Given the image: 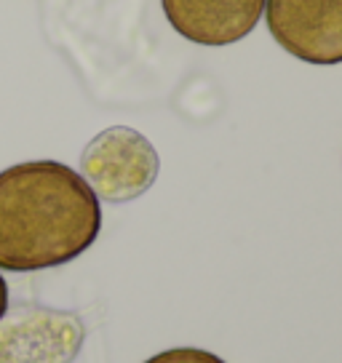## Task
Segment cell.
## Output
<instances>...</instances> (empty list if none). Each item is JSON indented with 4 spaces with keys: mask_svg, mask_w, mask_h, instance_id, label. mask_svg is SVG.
Returning <instances> with one entry per match:
<instances>
[{
    "mask_svg": "<svg viewBox=\"0 0 342 363\" xmlns=\"http://www.w3.org/2000/svg\"><path fill=\"white\" fill-rule=\"evenodd\" d=\"M158 171L160 160L153 142L128 125L99 131L80 155V177L107 203H128L145 195L158 179Z\"/></svg>",
    "mask_w": 342,
    "mask_h": 363,
    "instance_id": "2",
    "label": "cell"
},
{
    "mask_svg": "<svg viewBox=\"0 0 342 363\" xmlns=\"http://www.w3.org/2000/svg\"><path fill=\"white\" fill-rule=\"evenodd\" d=\"M9 310V286H6V278L0 275V318L6 315Z\"/></svg>",
    "mask_w": 342,
    "mask_h": 363,
    "instance_id": "7",
    "label": "cell"
},
{
    "mask_svg": "<svg viewBox=\"0 0 342 363\" xmlns=\"http://www.w3.org/2000/svg\"><path fill=\"white\" fill-rule=\"evenodd\" d=\"M83 340L75 313L19 305L0 318V363H72Z\"/></svg>",
    "mask_w": 342,
    "mask_h": 363,
    "instance_id": "3",
    "label": "cell"
},
{
    "mask_svg": "<svg viewBox=\"0 0 342 363\" xmlns=\"http://www.w3.org/2000/svg\"><path fill=\"white\" fill-rule=\"evenodd\" d=\"M145 363H228L219 355L209 350H198V347H174V350H163L158 355L148 358Z\"/></svg>",
    "mask_w": 342,
    "mask_h": 363,
    "instance_id": "6",
    "label": "cell"
},
{
    "mask_svg": "<svg viewBox=\"0 0 342 363\" xmlns=\"http://www.w3.org/2000/svg\"><path fill=\"white\" fill-rule=\"evenodd\" d=\"M263 13L286 54L316 67L342 65V0H265Z\"/></svg>",
    "mask_w": 342,
    "mask_h": 363,
    "instance_id": "4",
    "label": "cell"
},
{
    "mask_svg": "<svg viewBox=\"0 0 342 363\" xmlns=\"http://www.w3.org/2000/svg\"><path fill=\"white\" fill-rule=\"evenodd\" d=\"M102 230L89 182L59 160L0 171V270L35 272L78 259Z\"/></svg>",
    "mask_w": 342,
    "mask_h": 363,
    "instance_id": "1",
    "label": "cell"
},
{
    "mask_svg": "<svg viewBox=\"0 0 342 363\" xmlns=\"http://www.w3.org/2000/svg\"><path fill=\"white\" fill-rule=\"evenodd\" d=\"M171 30L195 45H233L257 27L265 0H160Z\"/></svg>",
    "mask_w": 342,
    "mask_h": 363,
    "instance_id": "5",
    "label": "cell"
}]
</instances>
